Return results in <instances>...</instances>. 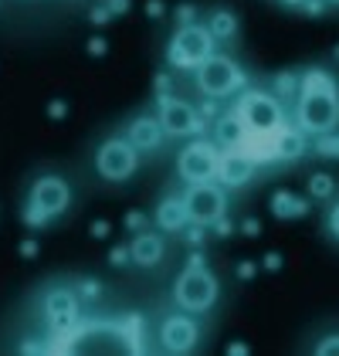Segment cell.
Here are the masks:
<instances>
[{
	"label": "cell",
	"mask_w": 339,
	"mask_h": 356,
	"mask_svg": "<svg viewBox=\"0 0 339 356\" xmlns=\"http://www.w3.org/2000/svg\"><path fill=\"white\" fill-rule=\"evenodd\" d=\"M51 350L58 353H146L142 339V319H88L75 323L68 332L55 336Z\"/></svg>",
	"instance_id": "6da1fadb"
},
{
	"label": "cell",
	"mask_w": 339,
	"mask_h": 356,
	"mask_svg": "<svg viewBox=\"0 0 339 356\" xmlns=\"http://www.w3.org/2000/svg\"><path fill=\"white\" fill-rule=\"evenodd\" d=\"M295 126L306 136H326L339 126V85L322 68H309L299 75L295 95Z\"/></svg>",
	"instance_id": "7a4b0ae2"
},
{
	"label": "cell",
	"mask_w": 339,
	"mask_h": 356,
	"mask_svg": "<svg viewBox=\"0 0 339 356\" xmlns=\"http://www.w3.org/2000/svg\"><path fill=\"white\" fill-rule=\"evenodd\" d=\"M234 112L241 115L245 129L258 139H272L279 129H285L282 102H279L272 92H261V88L241 92V99L234 102Z\"/></svg>",
	"instance_id": "3957f363"
},
{
	"label": "cell",
	"mask_w": 339,
	"mask_h": 356,
	"mask_svg": "<svg viewBox=\"0 0 339 356\" xmlns=\"http://www.w3.org/2000/svg\"><path fill=\"white\" fill-rule=\"evenodd\" d=\"M210 55H214V34L197 21L176 28L167 48V61L173 68H183V72H197V65H204Z\"/></svg>",
	"instance_id": "277c9868"
},
{
	"label": "cell",
	"mask_w": 339,
	"mask_h": 356,
	"mask_svg": "<svg viewBox=\"0 0 339 356\" xmlns=\"http://www.w3.org/2000/svg\"><path fill=\"white\" fill-rule=\"evenodd\" d=\"M245 72L224 55H210L204 65H197V88L204 99H227V95H234V92H241L245 88Z\"/></svg>",
	"instance_id": "5b68a950"
},
{
	"label": "cell",
	"mask_w": 339,
	"mask_h": 356,
	"mask_svg": "<svg viewBox=\"0 0 339 356\" xmlns=\"http://www.w3.org/2000/svg\"><path fill=\"white\" fill-rule=\"evenodd\" d=\"M173 299L183 312H207L217 302V278L207 268H190L187 265V272L173 285Z\"/></svg>",
	"instance_id": "8992f818"
},
{
	"label": "cell",
	"mask_w": 339,
	"mask_h": 356,
	"mask_svg": "<svg viewBox=\"0 0 339 356\" xmlns=\"http://www.w3.org/2000/svg\"><path fill=\"white\" fill-rule=\"evenodd\" d=\"M217 166H221L217 146L204 143V139L183 146V153L176 156V173L187 184H210V180H217Z\"/></svg>",
	"instance_id": "52a82bcc"
},
{
	"label": "cell",
	"mask_w": 339,
	"mask_h": 356,
	"mask_svg": "<svg viewBox=\"0 0 339 356\" xmlns=\"http://www.w3.org/2000/svg\"><path fill=\"white\" fill-rule=\"evenodd\" d=\"M183 207H187V218L194 224L210 227L214 220H221L227 214V197L214 180L210 184H190L183 191Z\"/></svg>",
	"instance_id": "ba28073f"
},
{
	"label": "cell",
	"mask_w": 339,
	"mask_h": 356,
	"mask_svg": "<svg viewBox=\"0 0 339 356\" xmlns=\"http://www.w3.org/2000/svg\"><path fill=\"white\" fill-rule=\"evenodd\" d=\"M136 160H140V153L129 139H106L95 153V170L102 180L115 184V180H129L136 173Z\"/></svg>",
	"instance_id": "9c48e42d"
},
{
	"label": "cell",
	"mask_w": 339,
	"mask_h": 356,
	"mask_svg": "<svg viewBox=\"0 0 339 356\" xmlns=\"http://www.w3.org/2000/svg\"><path fill=\"white\" fill-rule=\"evenodd\" d=\"M156 106H160L156 119L167 136H200L204 133V119L190 102H183L176 95H163V99H156Z\"/></svg>",
	"instance_id": "30bf717a"
},
{
	"label": "cell",
	"mask_w": 339,
	"mask_h": 356,
	"mask_svg": "<svg viewBox=\"0 0 339 356\" xmlns=\"http://www.w3.org/2000/svg\"><path fill=\"white\" fill-rule=\"evenodd\" d=\"M44 319L55 336L68 332L78 323V292L75 289H51L44 296Z\"/></svg>",
	"instance_id": "8fae6325"
},
{
	"label": "cell",
	"mask_w": 339,
	"mask_h": 356,
	"mask_svg": "<svg viewBox=\"0 0 339 356\" xmlns=\"http://www.w3.org/2000/svg\"><path fill=\"white\" fill-rule=\"evenodd\" d=\"M31 204H38L48 218L55 214H65L68 204H72V191L61 177H41L34 187H31Z\"/></svg>",
	"instance_id": "7c38bea8"
},
{
	"label": "cell",
	"mask_w": 339,
	"mask_h": 356,
	"mask_svg": "<svg viewBox=\"0 0 339 356\" xmlns=\"http://www.w3.org/2000/svg\"><path fill=\"white\" fill-rule=\"evenodd\" d=\"M197 323L187 316H167L160 326V346L167 353H190L197 346Z\"/></svg>",
	"instance_id": "4fadbf2b"
},
{
	"label": "cell",
	"mask_w": 339,
	"mask_h": 356,
	"mask_svg": "<svg viewBox=\"0 0 339 356\" xmlns=\"http://www.w3.org/2000/svg\"><path fill=\"white\" fill-rule=\"evenodd\" d=\"M254 177V156L251 153H241V149H224L221 166H217V180L224 187H245L251 184Z\"/></svg>",
	"instance_id": "5bb4252c"
},
{
	"label": "cell",
	"mask_w": 339,
	"mask_h": 356,
	"mask_svg": "<svg viewBox=\"0 0 339 356\" xmlns=\"http://www.w3.org/2000/svg\"><path fill=\"white\" fill-rule=\"evenodd\" d=\"M306 149H309V139L306 133L299 129V126H285L279 129L275 136H272V156L275 160H282V163H295V160H302L306 156Z\"/></svg>",
	"instance_id": "9a60e30c"
},
{
	"label": "cell",
	"mask_w": 339,
	"mask_h": 356,
	"mask_svg": "<svg viewBox=\"0 0 339 356\" xmlns=\"http://www.w3.org/2000/svg\"><path fill=\"white\" fill-rule=\"evenodd\" d=\"M163 126H160V119H153V115H136L133 122H129V129H126V139L136 146V153H153V149H160V143H163Z\"/></svg>",
	"instance_id": "2e32d148"
},
{
	"label": "cell",
	"mask_w": 339,
	"mask_h": 356,
	"mask_svg": "<svg viewBox=\"0 0 339 356\" xmlns=\"http://www.w3.org/2000/svg\"><path fill=\"white\" fill-rule=\"evenodd\" d=\"M214 136H217V143H221L224 149H241V146L251 139V133L245 129L241 115L231 109V112H224V115H217V122H214Z\"/></svg>",
	"instance_id": "e0dca14e"
},
{
	"label": "cell",
	"mask_w": 339,
	"mask_h": 356,
	"mask_svg": "<svg viewBox=\"0 0 339 356\" xmlns=\"http://www.w3.org/2000/svg\"><path fill=\"white\" fill-rule=\"evenodd\" d=\"M153 220L160 224V231H167V234H180L183 227H187V207H183V197H163L160 204H156V214Z\"/></svg>",
	"instance_id": "ac0fdd59"
},
{
	"label": "cell",
	"mask_w": 339,
	"mask_h": 356,
	"mask_svg": "<svg viewBox=\"0 0 339 356\" xmlns=\"http://www.w3.org/2000/svg\"><path fill=\"white\" fill-rule=\"evenodd\" d=\"M129 254H133V265L153 268V265L163 261V238H160V234H146V231H140V234L133 238V245H129Z\"/></svg>",
	"instance_id": "d6986e66"
},
{
	"label": "cell",
	"mask_w": 339,
	"mask_h": 356,
	"mask_svg": "<svg viewBox=\"0 0 339 356\" xmlns=\"http://www.w3.org/2000/svg\"><path fill=\"white\" fill-rule=\"evenodd\" d=\"M268 207H272V214H275L279 220L309 218V200L299 197V193H292V191H275L272 193V200H268Z\"/></svg>",
	"instance_id": "ffe728a7"
},
{
	"label": "cell",
	"mask_w": 339,
	"mask_h": 356,
	"mask_svg": "<svg viewBox=\"0 0 339 356\" xmlns=\"http://www.w3.org/2000/svg\"><path fill=\"white\" fill-rule=\"evenodd\" d=\"M207 31L214 34V41H231L238 34V17L231 10H214L207 21Z\"/></svg>",
	"instance_id": "44dd1931"
},
{
	"label": "cell",
	"mask_w": 339,
	"mask_h": 356,
	"mask_svg": "<svg viewBox=\"0 0 339 356\" xmlns=\"http://www.w3.org/2000/svg\"><path fill=\"white\" fill-rule=\"evenodd\" d=\"M299 95V75L295 72H279V79H275V99L279 102H292Z\"/></svg>",
	"instance_id": "7402d4cb"
},
{
	"label": "cell",
	"mask_w": 339,
	"mask_h": 356,
	"mask_svg": "<svg viewBox=\"0 0 339 356\" xmlns=\"http://www.w3.org/2000/svg\"><path fill=\"white\" fill-rule=\"evenodd\" d=\"M309 193L315 200H329L333 193H336V180L329 177V173H312L309 177Z\"/></svg>",
	"instance_id": "603a6c76"
},
{
	"label": "cell",
	"mask_w": 339,
	"mask_h": 356,
	"mask_svg": "<svg viewBox=\"0 0 339 356\" xmlns=\"http://www.w3.org/2000/svg\"><path fill=\"white\" fill-rule=\"evenodd\" d=\"M315 153H319V156H333V160H339V133H326V136L315 139Z\"/></svg>",
	"instance_id": "cb8c5ba5"
},
{
	"label": "cell",
	"mask_w": 339,
	"mask_h": 356,
	"mask_svg": "<svg viewBox=\"0 0 339 356\" xmlns=\"http://www.w3.org/2000/svg\"><path fill=\"white\" fill-rule=\"evenodd\" d=\"M180 234H183V241H187L190 248L207 245V227H204V224H194V220H187V227H183Z\"/></svg>",
	"instance_id": "d4e9b609"
},
{
	"label": "cell",
	"mask_w": 339,
	"mask_h": 356,
	"mask_svg": "<svg viewBox=\"0 0 339 356\" xmlns=\"http://www.w3.org/2000/svg\"><path fill=\"white\" fill-rule=\"evenodd\" d=\"M75 292H78V299H88V302H99L102 296V285L95 282V278H82L78 285H75Z\"/></svg>",
	"instance_id": "484cf974"
},
{
	"label": "cell",
	"mask_w": 339,
	"mask_h": 356,
	"mask_svg": "<svg viewBox=\"0 0 339 356\" xmlns=\"http://www.w3.org/2000/svg\"><path fill=\"white\" fill-rule=\"evenodd\" d=\"M48 220H51V218H48V214H44L38 204H28V207H24V224H28V227H44Z\"/></svg>",
	"instance_id": "4316f807"
},
{
	"label": "cell",
	"mask_w": 339,
	"mask_h": 356,
	"mask_svg": "<svg viewBox=\"0 0 339 356\" xmlns=\"http://www.w3.org/2000/svg\"><path fill=\"white\" fill-rule=\"evenodd\" d=\"M109 265L113 268H122V265H133V254H129V245H115L109 251Z\"/></svg>",
	"instance_id": "83f0119b"
},
{
	"label": "cell",
	"mask_w": 339,
	"mask_h": 356,
	"mask_svg": "<svg viewBox=\"0 0 339 356\" xmlns=\"http://www.w3.org/2000/svg\"><path fill=\"white\" fill-rule=\"evenodd\" d=\"M153 92H156V99L173 95V79H170L167 72H156V75H153Z\"/></svg>",
	"instance_id": "f1b7e54d"
},
{
	"label": "cell",
	"mask_w": 339,
	"mask_h": 356,
	"mask_svg": "<svg viewBox=\"0 0 339 356\" xmlns=\"http://www.w3.org/2000/svg\"><path fill=\"white\" fill-rule=\"evenodd\" d=\"M173 17H176L180 28H183V24H194V21H197V7H194V3H180V7L173 10Z\"/></svg>",
	"instance_id": "f546056e"
},
{
	"label": "cell",
	"mask_w": 339,
	"mask_h": 356,
	"mask_svg": "<svg viewBox=\"0 0 339 356\" xmlns=\"http://www.w3.org/2000/svg\"><path fill=\"white\" fill-rule=\"evenodd\" d=\"M315 356H339V336H326V339H319Z\"/></svg>",
	"instance_id": "4dcf8cb0"
},
{
	"label": "cell",
	"mask_w": 339,
	"mask_h": 356,
	"mask_svg": "<svg viewBox=\"0 0 339 356\" xmlns=\"http://www.w3.org/2000/svg\"><path fill=\"white\" fill-rule=\"evenodd\" d=\"M85 51L92 58H102L106 51H109V41L102 38V34H95V38H88V44H85Z\"/></svg>",
	"instance_id": "1f68e13d"
},
{
	"label": "cell",
	"mask_w": 339,
	"mask_h": 356,
	"mask_svg": "<svg viewBox=\"0 0 339 356\" xmlns=\"http://www.w3.org/2000/svg\"><path fill=\"white\" fill-rule=\"evenodd\" d=\"M88 17H92V24H95V28H106V24L113 21V10L102 3V7H92V10H88Z\"/></svg>",
	"instance_id": "d6a6232c"
},
{
	"label": "cell",
	"mask_w": 339,
	"mask_h": 356,
	"mask_svg": "<svg viewBox=\"0 0 339 356\" xmlns=\"http://www.w3.org/2000/svg\"><path fill=\"white\" fill-rule=\"evenodd\" d=\"M146 214H142V211H129V214H126V227H129V231H133V234H140V231H146Z\"/></svg>",
	"instance_id": "836d02e7"
},
{
	"label": "cell",
	"mask_w": 339,
	"mask_h": 356,
	"mask_svg": "<svg viewBox=\"0 0 339 356\" xmlns=\"http://www.w3.org/2000/svg\"><path fill=\"white\" fill-rule=\"evenodd\" d=\"M261 268H265V272H282V268H285V258L279 254V251H268V254L261 258Z\"/></svg>",
	"instance_id": "e575fe53"
},
{
	"label": "cell",
	"mask_w": 339,
	"mask_h": 356,
	"mask_svg": "<svg viewBox=\"0 0 339 356\" xmlns=\"http://www.w3.org/2000/svg\"><path fill=\"white\" fill-rule=\"evenodd\" d=\"M258 268H261V265H258V261H238V282H251L254 275H258Z\"/></svg>",
	"instance_id": "d590c367"
},
{
	"label": "cell",
	"mask_w": 339,
	"mask_h": 356,
	"mask_svg": "<svg viewBox=\"0 0 339 356\" xmlns=\"http://www.w3.org/2000/svg\"><path fill=\"white\" fill-rule=\"evenodd\" d=\"M65 115H68V102H65V99H51V102H48V119L61 122Z\"/></svg>",
	"instance_id": "8d00e7d4"
},
{
	"label": "cell",
	"mask_w": 339,
	"mask_h": 356,
	"mask_svg": "<svg viewBox=\"0 0 339 356\" xmlns=\"http://www.w3.org/2000/svg\"><path fill=\"white\" fill-rule=\"evenodd\" d=\"M146 14H149L153 21H163V17H167V3H163V0H146Z\"/></svg>",
	"instance_id": "74e56055"
},
{
	"label": "cell",
	"mask_w": 339,
	"mask_h": 356,
	"mask_svg": "<svg viewBox=\"0 0 339 356\" xmlns=\"http://www.w3.org/2000/svg\"><path fill=\"white\" fill-rule=\"evenodd\" d=\"M217 115H221L217 99H204V102H200V119H217Z\"/></svg>",
	"instance_id": "f35d334b"
},
{
	"label": "cell",
	"mask_w": 339,
	"mask_h": 356,
	"mask_svg": "<svg viewBox=\"0 0 339 356\" xmlns=\"http://www.w3.org/2000/svg\"><path fill=\"white\" fill-rule=\"evenodd\" d=\"M302 7H306V14H309V17H322V14H326V7H329V0H306Z\"/></svg>",
	"instance_id": "ab89813d"
},
{
	"label": "cell",
	"mask_w": 339,
	"mask_h": 356,
	"mask_svg": "<svg viewBox=\"0 0 339 356\" xmlns=\"http://www.w3.org/2000/svg\"><path fill=\"white\" fill-rule=\"evenodd\" d=\"M241 234L258 238V234H261V220H258V218H245V220H241Z\"/></svg>",
	"instance_id": "60d3db41"
},
{
	"label": "cell",
	"mask_w": 339,
	"mask_h": 356,
	"mask_svg": "<svg viewBox=\"0 0 339 356\" xmlns=\"http://www.w3.org/2000/svg\"><path fill=\"white\" fill-rule=\"evenodd\" d=\"M109 234H113V224H109V220H95V224H92V238L106 241Z\"/></svg>",
	"instance_id": "b9f144b4"
},
{
	"label": "cell",
	"mask_w": 339,
	"mask_h": 356,
	"mask_svg": "<svg viewBox=\"0 0 339 356\" xmlns=\"http://www.w3.org/2000/svg\"><path fill=\"white\" fill-rule=\"evenodd\" d=\"M224 353H227V356H248V353H251V346H248L245 339H234V343H227Z\"/></svg>",
	"instance_id": "7bdbcfd3"
},
{
	"label": "cell",
	"mask_w": 339,
	"mask_h": 356,
	"mask_svg": "<svg viewBox=\"0 0 339 356\" xmlns=\"http://www.w3.org/2000/svg\"><path fill=\"white\" fill-rule=\"evenodd\" d=\"M210 227H214V234H217V238H231V234H234V224H231V220H227V218L214 220Z\"/></svg>",
	"instance_id": "ee69618b"
},
{
	"label": "cell",
	"mask_w": 339,
	"mask_h": 356,
	"mask_svg": "<svg viewBox=\"0 0 339 356\" xmlns=\"http://www.w3.org/2000/svg\"><path fill=\"white\" fill-rule=\"evenodd\" d=\"M38 254H41V245H38V241H31V238L28 241H21V258H28L31 261V258H38Z\"/></svg>",
	"instance_id": "f6af8a7d"
},
{
	"label": "cell",
	"mask_w": 339,
	"mask_h": 356,
	"mask_svg": "<svg viewBox=\"0 0 339 356\" xmlns=\"http://www.w3.org/2000/svg\"><path fill=\"white\" fill-rule=\"evenodd\" d=\"M106 7H109V10H113V17H119V14H126V10H129V7H133V0H109V3H106Z\"/></svg>",
	"instance_id": "bcb514c9"
},
{
	"label": "cell",
	"mask_w": 339,
	"mask_h": 356,
	"mask_svg": "<svg viewBox=\"0 0 339 356\" xmlns=\"http://www.w3.org/2000/svg\"><path fill=\"white\" fill-rule=\"evenodd\" d=\"M187 265H190V268H207V258H204V251H200V248H194V251H190Z\"/></svg>",
	"instance_id": "7dc6e473"
},
{
	"label": "cell",
	"mask_w": 339,
	"mask_h": 356,
	"mask_svg": "<svg viewBox=\"0 0 339 356\" xmlns=\"http://www.w3.org/2000/svg\"><path fill=\"white\" fill-rule=\"evenodd\" d=\"M44 350H51V346H44V343H34V339H24V343H21V353H44Z\"/></svg>",
	"instance_id": "c3c4849f"
},
{
	"label": "cell",
	"mask_w": 339,
	"mask_h": 356,
	"mask_svg": "<svg viewBox=\"0 0 339 356\" xmlns=\"http://www.w3.org/2000/svg\"><path fill=\"white\" fill-rule=\"evenodd\" d=\"M329 231H333V234L339 238V204L333 207V211H329Z\"/></svg>",
	"instance_id": "681fc988"
},
{
	"label": "cell",
	"mask_w": 339,
	"mask_h": 356,
	"mask_svg": "<svg viewBox=\"0 0 339 356\" xmlns=\"http://www.w3.org/2000/svg\"><path fill=\"white\" fill-rule=\"evenodd\" d=\"M282 3H288V7H299V3H306V0H282Z\"/></svg>",
	"instance_id": "f907efd6"
},
{
	"label": "cell",
	"mask_w": 339,
	"mask_h": 356,
	"mask_svg": "<svg viewBox=\"0 0 339 356\" xmlns=\"http://www.w3.org/2000/svg\"><path fill=\"white\" fill-rule=\"evenodd\" d=\"M333 55H336V61H339V44H336V51H333Z\"/></svg>",
	"instance_id": "816d5d0a"
},
{
	"label": "cell",
	"mask_w": 339,
	"mask_h": 356,
	"mask_svg": "<svg viewBox=\"0 0 339 356\" xmlns=\"http://www.w3.org/2000/svg\"><path fill=\"white\" fill-rule=\"evenodd\" d=\"M329 3H339V0H329Z\"/></svg>",
	"instance_id": "f5cc1de1"
}]
</instances>
